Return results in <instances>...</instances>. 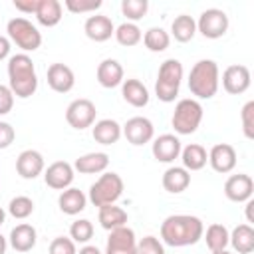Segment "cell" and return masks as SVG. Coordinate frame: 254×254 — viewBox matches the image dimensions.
Returning <instances> with one entry per match:
<instances>
[{"label": "cell", "mask_w": 254, "mask_h": 254, "mask_svg": "<svg viewBox=\"0 0 254 254\" xmlns=\"http://www.w3.org/2000/svg\"><path fill=\"white\" fill-rule=\"evenodd\" d=\"M202 220L192 214H171L161 224V240L173 248L196 244L202 238Z\"/></svg>", "instance_id": "cell-1"}, {"label": "cell", "mask_w": 254, "mask_h": 254, "mask_svg": "<svg viewBox=\"0 0 254 254\" xmlns=\"http://www.w3.org/2000/svg\"><path fill=\"white\" fill-rule=\"evenodd\" d=\"M8 87L14 97L28 99L38 89V73L28 54H14L8 58Z\"/></svg>", "instance_id": "cell-2"}, {"label": "cell", "mask_w": 254, "mask_h": 254, "mask_svg": "<svg viewBox=\"0 0 254 254\" xmlns=\"http://www.w3.org/2000/svg\"><path fill=\"white\" fill-rule=\"evenodd\" d=\"M220 85V71L214 60H198L189 73V89L198 99H210Z\"/></svg>", "instance_id": "cell-3"}, {"label": "cell", "mask_w": 254, "mask_h": 254, "mask_svg": "<svg viewBox=\"0 0 254 254\" xmlns=\"http://www.w3.org/2000/svg\"><path fill=\"white\" fill-rule=\"evenodd\" d=\"M181 81H183V64L175 58L165 60L159 65L157 81H155V95L159 97V101L163 103L175 101L181 89Z\"/></svg>", "instance_id": "cell-4"}, {"label": "cell", "mask_w": 254, "mask_h": 254, "mask_svg": "<svg viewBox=\"0 0 254 254\" xmlns=\"http://www.w3.org/2000/svg\"><path fill=\"white\" fill-rule=\"evenodd\" d=\"M123 194V179L117 173H101V177L89 187V194L87 200L93 206H107V204H115L119 200V196Z\"/></svg>", "instance_id": "cell-5"}, {"label": "cell", "mask_w": 254, "mask_h": 254, "mask_svg": "<svg viewBox=\"0 0 254 254\" xmlns=\"http://www.w3.org/2000/svg\"><path fill=\"white\" fill-rule=\"evenodd\" d=\"M6 32H8L10 44H16V46L22 50V54H26V52H36V50L42 46V34H40V30H38L28 18L16 16V18L8 20Z\"/></svg>", "instance_id": "cell-6"}, {"label": "cell", "mask_w": 254, "mask_h": 254, "mask_svg": "<svg viewBox=\"0 0 254 254\" xmlns=\"http://www.w3.org/2000/svg\"><path fill=\"white\" fill-rule=\"evenodd\" d=\"M200 121H202L200 101H196L192 97H185L175 105V111H173V117H171V125L175 129V133L190 135L198 129Z\"/></svg>", "instance_id": "cell-7"}, {"label": "cell", "mask_w": 254, "mask_h": 254, "mask_svg": "<svg viewBox=\"0 0 254 254\" xmlns=\"http://www.w3.org/2000/svg\"><path fill=\"white\" fill-rule=\"evenodd\" d=\"M228 14L220 8H206L196 20V32L208 40H218L228 32Z\"/></svg>", "instance_id": "cell-8"}, {"label": "cell", "mask_w": 254, "mask_h": 254, "mask_svg": "<svg viewBox=\"0 0 254 254\" xmlns=\"http://www.w3.org/2000/svg\"><path fill=\"white\" fill-rule=\"evenodd\" d=\"M95 115H97L95 103L91 99H85V97L73 99L65 109V121L69 123V127H73L77 131L91 127L95 123Z\"/></svg>", "instance_id": "cell-9"}, {"label": "cell", "mask_w": 254, "mask_h": 254, "mask_svg": "<svg viewBox=\"0 0 254 254\" xmlns=\"http://www.w3.org/2000/svg\"><path fill=\"white\" fill-rule=\"evenodd\" d=\"M121 133L125 135V139L139 147V145H145V143H151L153 137H155V127L151 123V119L147 117H141V115H135L131 119H127V123L121 127Z\"/></svg>", "instance_id": "cell-10"}, {"label": "cell", "mask_w": 254, "mask_h": 254, "mask_svg": "<svg viewBox=\"0 0 254 254\" xmlns=\"http://www.w3.org/2000/svg\"><path fill=\"white\" fill-rule=\"evenodd\" d=\"M103 254H137V238L133 228L125 224L115 230H109Z\"/></svg>", "instance_id": "cell-11"}, {"label": "cell", "mask_w": 254, "mask_h": 254, "mask_svg": "<svg viewBox=\"0 0 254 254\" xmlns=\"http://www.w3.org/2000/svg\"><path fill=\"white\" fill-rule=\"evenodd\" d=\"M250 69L242 64H234V65H228L224 71H222V87L226 93L230 95H240L244 93L248 87H250Z\"/></svg>", "instance_id": "cell-12"}, {"label": "cell", "mask_w": 254, "mask_h": 254, "mask_svg": "<svg viewBox=\"0 0 254 254\" xmlns=\"http://www.w3.org/2000/svg\"><path fill=\"white\" fill-rule=\"evenodd\" d=\"M44 169H46L44 155L36 149H26L16 159V173L26 181H34L44 173Z\"/></svg>", "instance_id": "cell-13"}, {"label": "cell", "mask_w": 254, "mask_h": 254, "mask_svg": "<svg viewBox=\"0 0 254 254\" xmlns=\"http://www.w3.org/2000/svg\"><path fill=\"white\" fill-rule=\"evenodd\" d=\"M44 181L54 190H65L73 183V167L67 161H56L44 169Z\"/></svg>", "instance_id": "cell-14"}, {"label": "cell", "mask_w": 254, "mask_h": 254, "mask_svg": "<svg viewBox=\"0 0 254 254\" xmlns=\"http://www.w3.org/2000/svg\"><path fill=\"white\" fill-rule=\"evenodd\" d=\"M252 192H254V181L250 175L244 173L230 175L224 183V194L232 202H246L252 198Z\"/></svg>", "instance_id": "cell-15"}, {"label": "cell", "mask_w": 254, "mask_h": 254, "mask_svg": "<svg viewBox=\"0 0 254 254\" xmlns=\"http://www.w3.org/2000/svg\"><path fill=\"white\" fill-rule=\"evenodd\" d=\"M236 149L228 143H216L210 151H208V163L212 167V171L226 175L230 171H234L236 167Z\"/></svg>", "instance_id": "cell-16"}, {"label": "cell", "mask_w": 254, "mask_h": 254, "mask_svg": "<svg viewBox=\"0 0 254 254\" xmlns=\"http://www.w3.org/2000/svg\"><path fill=\"white\" fill-rule=\"evenodd\" d=\"M181 139L173 133H163L159 135L155 141H153V157L159 161V163H173L175 159H179L181 155Z\"/></svg>", "instance_id": "cell-17"}, {"label": "cell", "mask_w": 254, "mask_h": 254, "mask_svg": "<svg viewBox=\"0 0 254 254\" xmlns=\"http://www.w3.org/2000/svg\"><path fill=\"white\" fill-rule=\"evenodd\" d=\"M48 85L56 93H67V91H71L73 85H75V75H73L71 67L65 65V64H60V62L52 64L48 67Z\"/></svg>", "instance_id": "cell-18"}, {"label": "cell", "mask_w": 254, "mask_h": 254, "mask_svg": "<svg viewBox=\"0 0 254 254\" xmlns=\"http://www.w3.org/2000/svg\"><path fill=\"white\" fill-rule=\"evenodd\" d=\"M83 32L89 40L93 42H107L113 34H115V24L111 22L109 16L103 14H93L85 20L83 24Z\"/></svg>", "instance_id": "cell-19"}, {"label": "cell", "mask_w": 254, "mask_h": 254, "mask_svg": "<svg viewBox=\"0 0 254 254\" xmlns=\"http://www.w3.org/2000/svg\"><path fill=\"white\" fill-rule=\"evenodd\" d=\"M71 167L79 175H99V173H105V169L109 167V155L103 151L85 153V155L77 157Z\"/></svg>", "instance_id": "cell-20"}, {"label": "cell", "mask_w": 254, "mask_h": 254, "mask_svg": "<svg viewBox=\"0 0 254 254\" xmlns=\"http://www.w3.org/2000/svg\"><path fill=\"white\" fill-rule=\"evenodd\" d=\"M95 77H97V81H99L101 87L113 89V87H117V85L123 83V65H121L117 60L107 58V60H103V62L97 65Z\"/></svg>", "instance_id": "cell-21"}, {"label": "cell", "mask_w": 254, "mask_h": 254, "mask_svg": "<svg viewBox=\"0 0 254 254\" xmlns=\"http://www.w3.org/2000/svg\"><path fill=\"white\" fill-rule=\"evenodd\" d=\"M8 242L16 252H30L38 242V232H36V228L32 224L22 222V224H16L10 230Z\"/></svg>", "instance_id": "cell-22"}, {"label": "cell", "mask_w": 254, "mask_h": 254, "mask_svg": "<svg viewBox=\"0 0 254 254\" xmlns=\"http://www.w3.org/2000/svg\"><path fill=\"white\" fill-rule=\"evenodd\" d=\"M91 135L99 145H113L121 139V125L115 119H99L91 125Z\"/></svg>", "instance_id": "cell-23"}, {"label": "cell", "mask_w": 254, "mask_h": 254, "mask_svg": "<svg viewBox=\"0 0 254 254\" xmlns=\"http://www.w3.org/2000/svg\"><path fill=\"white\" fill-rule=\"evenodd\" d=\"M58 204H60V210H62L64 214L75 216V214H79L81 210H85L87 196L83 194V190H79V189H75V187H69V189H65V190L60 192Z\"/></svg>", "instance_id": "cell-24"}, {"label": "cell", "mask_w": 254, "mask_h": 254, "mask_svg": "<svg viewBox=\"0 0 254 254\" xmlns=\"http://www.w3.org/2000/svg\"><path fill=\"white\" fill-rule=\"evenodd\" d=\"M121 95L123 99L133 105V107H145L149 103V89L145 87L143 81L135 79V77H129V79H123L121 83Z\"/></svg>", "instance_id": "cell-25"}, {"label": "cell", "mask_w": 254, "mask_h": 254, "mask_svg": "<svg viewBox=\"0 0 254 254\" xmlns=\"http://www.w3.org/2000/svg\"><path fill=\"white\" fill-rule=\"evenodd\" d=\"M163 189L171 194H179L183 190L189 189L190 185V173L183 167H169L165 173H163Z\"/></svg>", "instance_id": "cell-26"}, {"label": "cell", "mask_w": 254, "mask_h": 254, "mask_svg": "<svg viewBox=\"0 0 254 254\" xmlns=\"http://www.w3.org/2000/svg\"><path fill=\"white\" fill-rule=\"evenodd\" d=\"M181 161H183V169H187L189 173L190 171H200L206 163H208V153L202 145L198 143H190L187 147L181 149Z\"/></svg>", "instance_id": "cell-27"}, {"label": "cell", "mask_w": 254, "mask_h": 254, "mask_svg": "<svg viewBox=\"0 0 254 254\" xmlns=\"http://www.w3.org/2000/svg\"><path fill=\"white\" fill-rule=\"evenodd\" d=\"M34 16L42 26L54 28L62 22V2L60 0H40Z\"/></svg>", "instance_id": "cell-28"}, {"label": "cell", "mask_w": 254, "mask_h": 254, "mask_svg": "<svg viewBox=\"0 0 254 254\" xmlns=\"http://www.w3.org/2000/svg\"><path fill=\"white\" fill-rule=\"evenodd\" d=\"M228 244H232V248L238 254H250L254 250V228H252V224H238L230 232Z\"/></svg>", "instance_id": "cell-29"}, {"label": "cell", "mask_w": 254, "mask_h": 254, "mask_svg": "<svg viewBox=\"0 0 254 254\" xmlns=\"http://www.w3.org/2000/svg\"><path fill=\"white\" fill-rule=\"evenodd\" d=\"M171 34H173V38H175L177 42H181V44L190 42V40L194 38V34H196V20H194L192 16H189V14H179V16H175V20H173V24H171Z\"/></svg>", "instance_id": "cell-30"}, {"label": "cell", "mask_w": 254, "mask_h": 254, "mask_svg": "<svg viewBox=\"0 0 254 254\" xmlns=\"http://www.w3.org/2000/svg\"><path fill=\"white\" fill-rule=\"evenodd\" d=\"M99 224L105 228V230H115L119 226H125L127 224V212L121 208V206H115V204H107V206H99Z\"/></svg>", "instance_id": "cell-31"}, {"label": "cell", "mask_w": 254, "mask_h": 254, "mask_svg": "<svg viewBox=\"0 0 254 254\" xmlns=\"http://www.w3.org/2000/svg\"><path fill=\"white\" fill-rule=\"evenodd\" d=\"M202 236H204L206 246L210 248V252H214V250H226L228 240H230V230L224 224L214 222V224L206 226V232H202Z\"/></svg>", "instance_id": "cell-32"}, {"label": "cell", "mask_w": 254, "mask_h": 254, "mask_svg": "<svg viewBox=\"0 0 254 254\" xmlns=\"http://www.w3.org/2000/svg\"><path fill=\"white\" fill-rule=\"evenodd\" d=\"M143 44H145V48H147L149 52L159 54V52H165V50L169 48L171 36H169L167 30L153 26V28H149V30L143 34Z\"/></svg>", "instance_id": "cell-33"}, {"label": "cell", "mask_w": 254, "mask_h": 254, "mask_svg": "<svg viewBox=\"0 0 254 254\" xmlns=\"http://www.w3.org/2000/svg\"><path fill=\"white\" fill-rule=\"evenodd\" d=\"M115 40H117V44H121V46H125V48H133V46H137L141 40H143V32H141V28L137 26V24H133V22H123V24H119L117 28H115Z\"/></svg>", "instance_id": "cell-34"}, {"label": "cell", "mask_w": 254, "mask_h": 254, "mask_svg": "<svg viewBox=\"0 0 254 254\" xmlns=\"http://www.w3.org/2000/svg\"><path fill=\"white\" fill-rule=\"evenodd\" d=\"M32 212H34V200L26 194H18L8 202V214L18 218V220L28 218Z\"/></svg>", "instance_id": "cell-35"}, {"label": "cell", "mask_w": 254, "mask_h": 254, "mask_svg": "<svg viewBox=\"0 0 254 254\" xmlns=\"http://www.w3.org/2000/svg\"><path fill=\"white\" fill-rule=\"evenodd\" d=\"M69 238L75 244H87L93 238V224L87 218H77L69 226Z\"/></svg>", "instance_id": "cell-36"}, {"label": "cell", "mask_w": 254, "mask_h": 254, "mask_svg": "<svg viewBox=\"0 0 254 254\" xmlns=\"http://www.w3.org/2000/svg\"><path fill=\"white\" fill-rule=\"evenodd\" d=\"M121 12L127 18V22H137L149 12V2L147 0H123L121 2Z\"/></svg>", "instance_id": "cell-37"}, {"label": "cell", "mask_w": 254, "mask_h": 254, "mask_svg": "<svg viewBox=\"0 0 254 254\" xmlns=\"http://www.w3.org/2000/svg\"><path fill=\"white\" fill-rule=\"evenodd\" d=\"M64 6L71 14H89V12L95 14V10H99L103 6V2L101 0H65Z\"/></svg>", "instance_id": "cell-38"}, {"label": "cell", "mask_w": 254, "mask_h": 254, "mask_svg": "<svg viewBox=\"0 0 254 254\" xmlns=\"http://www.w3.org/2000/svg\"><path fill=\"white\" fill-rule=\"evenodd\" d=\"M50 254H77V248H75V242L67 236H56L52 242H50V248H48Z\"/></svg>", "instance_id": "cell-39"}, {"label": "cell", "mask_w": 254, "mask_h": 254, "mask_svg": "<svg viewBox=\"0 0 254 254\" xmlns=\"http://www.w3.org/2000/svg\"><path fill=\"white\" fill-rule=\"evenodd\" d=\"M240 119H242V131L246 139H254V101L244 103L242 111H240Z\"/></svg>", "instance_id": "cell-40"}, {"label": "cell", "mask_w": 254, "mask_h": 254, "mask_svg": "<svg viewBox=\"0 0 254 254\" xmlns=\"http://www.w3.org/2000/svg\"><path fill=\"white\" fill-rule=\"evenodd\" d=\"M137 254H165V246L155 236H143L137 242Z\"/></svg>", "instance_id": "cell-41"}, {"label": "cell", "mask_w": 254, "mask_h": 254, "mask_svg": "<svg viewBox=\"0 0 254 254\" xmlns=\"http://www.w3.org/2000/svg\"><path fill=\"white\" fill-rule=\"evenodd\" d=\"M12 107H14V93L8 85L0 83V115L10 113Z\"/></svg>", "instance_id": "cell-42"}, {"label": "cell", "mask_w": 254, "mask_h": 254, "mask_svg": "<svg viewBox=\"0 0 254 254\" xmlns=\"http://www.w3.org/2000/svg\"><path fill=\"white\" fill-rule=\"evenodd\" d=\"M16 139V131L10 123L0 121V149H8Z\"/></svg>", "instance_id": "cell-43"}, {"label": "cell", "mask_w": 254, "mask_h": 254, "mask_svg": "<svg viewBox=\"0 0 254 254\" xmlns=\"http://www.w3.org/2000/svg\"><path fill=\"white\" fill-rule=\"evenodd\" d=\"M38 2H40V0H14L12 4H14V8H16L18 12H22V14H36Z\"/></svg>", "instance_id": "cell-44"}, {"label": "cell", "mask_w": 254, "mask_h": 254, "mask_svg": "<svg viewBox=\"0 0 254 254\" xmlns=\"http://www.w3.org/2000/svg\"><path fill=\"white\" fill-rule=\"evenodd\" d=\"M10 50H12V44L6 36H0V62L10 58Z\"/></svg>", "instance_id": "cell-45"}, {"label": "cell", "mask_w": 254, "mask_h": 254, "mask_svg": "<svg viewBox=\"0 0 254 254\" xmlns=\"http://www.w3.org/2000/svg\"><path fill=\"white\" fill-rule=\"evenodd\" d=\"M77 254H103L97 246H91V244H83L81 248H79V252Z\"/></svg>", "instance_id": "cell-46"}, {"label": "cell", "mask_w": 254, "mask_h": 254, "mask_svg": "<svg viewBox=\"0 0 254 254\" xmlns=\"http://www.w3.org/2000/svg\"><path fill=\"white\" fill-rule=\"evenodd\" d=\"M252 206H254V200L250 198V200H246V224H252L254 222V216H252Z\"/></svg>", "instance_id": "cell-47"}, {"label": "cell", "mask_w": 254, "mask_h": 254, "mask_svg": "<svg viewBox=\"0 0 254 254\" xmlns=\"http://www.w3.org/2000/svg\"><path fill=\"white\" fill-rule=\"evenodd\" d=\"M6 248H8V240L0 234V254H6Z\"/></svg>", "instance_id": "cell-48"}, {"label": "cell", "mask_w": 254, "mask_h": 254, "mask_svg": "<svg viewBox=\"0 0 254 254\" xmlns=\"http://www.w3.org/2000/svg\"><path fill=\"white\" fill-rule=\"evenodd\" d=\"M4 220H6V210H4L2 206H0V226L4 224Z\"/></svg>", "instance_id": "cell-49"}, {"label": "cell", "mask_w": 254, "mask_h": 254, "mask_svg": "<svg viewBox=\"0 0 254 254\" xmlns=\"http://www.w3.org/2000/svg\"><path fill=\"white\" fill-rule=\"evenodd\" d=\"M210 254H232V252H228V250H214V252H210Z\"/></svg>", "instance_id": "cell-50"}]
</instances>
